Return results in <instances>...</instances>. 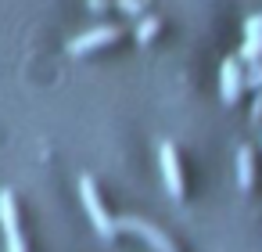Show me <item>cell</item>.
<instances>
[{"label":"cell","instance_id":"cell-1","mask_svg":"<svg viewBox=\"0 0 262 252\" xmlns=\"http://www.w3.org/2000/svg\"><path fill=\"white\" fill-rule=\"evenodd\" d=\"M79 195H83V205H86V212H90V220H94V230H97L104 241H112L115 230H119V223L108 216V209H104V202H101V195H97L94 177H79Z\"/></svg>","mask_w":262,"mask_h":252},{"label":"cell","instance_id":"cell-10","mask_svg":"<svg viewBox=\"0 0 262 252\" xmlns=\"http://www.w3.org/2000/svg\"><path fill=\"white\" fill-rule=\"evenodd\" d=\"M251 119L262 123V90H258V98H255V105H251Z\"/></svg>","mask_w":262,"mask_h":252},{"label":"cell","instance_id":"cell-3","mask_svg":"<svg viewBox=\"0 0 262 252\" xmlns=\"http://www.w3.org/2000/svg\"><path fill=\"white\" fill-rule=\"evenodd\" d=\"M119 223V230H129V234H140L155 252H180L176 245H172V238L165 234V230H158L155 223H147V220H137V216H122V220H115Z\"/></svg>","mask_w":262,"mask_h":252},{"label":"cell","instance_id":"cell-6","mask_svg":"<svg viewBox=\"0 0 262 252\" xmlns=\"http://www.w3.org/2000/svg\"><path fill=\"white\" fill-rule=\"evenodd\" d=\"M122 33L115 29V26H97V29H90V33H83V36H76L72 44H69V54H90V51H97V47H108V44H115Z\"/></svg>","mask_w":262,"mask_h":252},{"label":"cell","instance_id":"cell-2","mask_svg":"<svg viewBox=\"0 0 262 252\" xmlns=\"http://www.w3.org/2000/svg\"><path fill=\"white\" fill-rule=\"evenodd\" d=\"M158 162H162V177H165V187H169V195L176 198V202H183L187 198V180H183V166H180V151H176V144H162L158 148Z\"/></svg>","mask_w":262,"mask_h":252},{"label":"cell","instance_id":"cell-8","mask_svg":"<svg viewBox=\"0 0 262 252\" xmlns=\"http://www.w3.org/2000/svg\"><path fill=\"white\" fill-rule=\"evenodd\" d=\"M158 29H162L158 18H140V26H137V40H140V44H151V40L158 36Z\"/></svg>","mask_w":262,"mask_h":252},{"label":"cell","instance_id":"cell-7","mask_svg":"<svg viewBox=\"0 0 262 252\" xmlns=\"http://www.w3.org/2000/svg\"><path fill=\"white\" fill-rule=\"evenodd\" d=\"M255 177H258V155H255L251 144H244V148H237V184H241V191H251Z\"/></svg>","mask_w":262,"mask_h":252},{"label":"cell","instance_id":"cell-5","mask_svg":"<svg viewBox=\"0 0 262 252\" xmlns=\"http://www.w3.org/2000/svg\"><path fill=\"white\" fill-rule=\"evenodd\" d=\"M244 72H241V58H226L223 69H219V90H223V101L226 105H237L241 94H244Z\"/></svg>","mask_w":262,"mask_h":252},{"label":"cell","instance_id":"cell-4","mask_svg":"<svg viewBox=\"0 0 262 252\" xmlns=\"http://www.w3.org/2000/svg\"><path fill=\"white\" fill-rule=\"evenodd\" d=\"M0 223H4L8 252H26L22 227H18V212H15V195H11V191H0Z\"/></svg>","mask_w":262,"mask_h":252},{"label":"cell","instance_id":"cell-9","mask_svg":"<svg viewBox=\"0 0 262 252\" xmlns=\"http://www.w3.org/2000/svg\"><path fill=\"white\" fill-rule=\"evenodd\" d=\"M119 8H122L126 15H140V11H144V0H119Z\"/></svg>","mask_w":262,"mask_h":252}]
</instances>
